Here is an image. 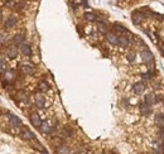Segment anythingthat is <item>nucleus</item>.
Returning a JSON list of instances; mask_svg holds the SVG:
<instances>
[{
	"instance_id": "nucleus-9",
	"label": "nucleus",
	"mask_w": 164,
	"mask_h": 154,
	"mask_svg": "<svg viewBox=\"0 0 164 154\" xmlns=\"http://www.w3.org/2000/svg\"><path fill=\"white\" fill-rule=\"evenodd\" d=\"M15 72L14 71H5L4 72V81H5L6 83H10L13 81H15Z\"/></svg>"
},
{
	"instance_id": "nucleus-6",
	"label": "nucleus",
	"mask_w": 164,
	"mask_h": 154,
	"mask_svg": "<svg viewBox=\"0 0 164 154\" xmlns=\"http://www.w3.org/2000/svg\"><path fill=\"white\" fill-rule=\"evenodd\" d=\"M39 129H40V131L43 133V134H49V133H52L53 128H52V125H50L49 121H42Z\"/></svg>"
},
{
	"instance_id": "nucleus-19",
	"label": "nucleus",
	"mask_w": 164,
	"mask_h": 154,
	"mask_svg": "<svg viewBox=\"0 0 164 154\" xmlns=\"http://www.w3.org/2000/svg\"><path fill=\"white\" fill-rule=\"evenodd\" d=\"M38 88H39V91L40 92H45V91H48L49 90V85H48V82L47 81H40L39 82V85H38Z\"/></svg>"
},
{
	"instance_id": "nucleus-7",
	"label": "nucleus",
	"mask_w": 164,
	"mask_h": 154,
	"mask_svg": "<svg viewBox=\"0 0 164 154\" xmlns=\"http://www.w3.org/2000/svg\"><path fill=\"white\" fill-rule=\"evenodd\" d=\"M20 73H22L23 76H32L33 73H34V68H33L32 66H29V65H23L22 67H20Z\"/></svg>"
},
{
	"instance_id": "nucleus-17",
	"label": "nucleus",
	"mask_w": 164,
	"mask_h": 154,
	"mask_svg": "<svg viewBox=\"0 0 164 154\" xmlns=\"http://www.w3.org/2000/svg\"><path fill=\"white\" fill-rule=\"evenodd\" d=\"M133 90H134V92H135V93L140 95V93H143L145 91V86H144V83H141V82H136L133 86Z\"/></svg>"
},
{
	"instance_id": "nucleus-13",
	"label": "nucleus",
	"mask_w": 164,
	"mask_h": 154,
	"mask_svg": "<svg viewBox=\"0 0 164 154\" xmlns=\"http://www.w3.org/2000/svg\"><path fill=\"white\" fill-rule=\"evenodd\" d=\"M20 52H22L24 56H31L32 49H31V44L27 43V42H23L20 44Z\"/></svg>"
},
{
	"instance_id": "nucleus-14",
	"label": "nucleus",
	"mask_w": 164,
	"mask_h": 154,
	"mask_svg": "<svg viewBox=\"0 0 164 154\" xmlns=\"http://www.w3.org/2000/svg\"><path fill=\"white\" fill-rule=\"evenodd\" d=\"M31 145H32V148H33V149H35V150L40 152V153L45 152V148H44L43 145H42L39 142H38L37 139H33V140H31Z\"/></svg>"
},
{
	"instance_id": "nucleus-15",
	"label": "nucleus",
	"mask_w": 164,
	"mask_h": 154,
	"mask_svg": "<svg viewBox=\"0 0 164 154\" xmlns=\"http://www.w3.org/2000/svg\"><path fill=\"white\" fill-rule=\"evenodd\" d=\"M16 24V18L15 16H9L6 20H5V24H4V28L5 29H11L14 28Z\"/></svg>"
},
{
	"instance_id": "nucleus-29",
	"label": "nucleus",
	"mask_w": 164,
	"mask_h": 154,
	"mask_svg": "<svg viewBox=\"0 0 164 154\" xmlns=\"http://www.w3.org/2000/svg\"><path fill=\"white\" fill-rule=\"evenodd\" d=\"M3 20V15H1V11H0V22Z\"/></svg>"
},
{
	"instance_id": "nucleus-8",
	"label": "nucleus",
	"mask_w": 164,
	"mask_h": 154,
	"mask_svg": "<svg viewBox=\"0 0 164 154\" xmlns=\"http://www.w3.org/2000/svg\"><path fill=\"white\" fill-rule=\"evenodd\" d=\"M31 123H32V125L34 126V128H39L40 126V124H42V120H40V118H39V115H38L37 113H32L31 114Z\"/></svg>"
},
{
	"instance_id": "nucleus-25",
	"label": "nucleus",
	"mask_w": 164,
	"mask_h": 154,
	"mask_svg": "<svg viewBox=\"0 0 164 154\" xmlns=\"http://www.w3.org/2000/svg\"><path fill=\"white\" fill-rule=\"evenodd\" d=\"M155 100H157V99H155V96L153 95V93H149V95L145 96V102H146V104H149V105H153L154 102H157Z\"/></svg>"
},
{
	"instance_id": "nucleus-30",
	"label": "nucleus",
	"mask_w": 164,
	"mask_h": 154,
	"mask_svg": "<svg viewBox=\"0 0 164 154\" xmlns=\"http://www.w3.org/2000/svg\"><path fill=\"white\" fill-rule=\"evenodd\" d=\"M42 154H48V153H47V152H43V153H42Z\"/></svg>"
},
{
	"instance_id": "nucleus-26",
	"label": "nucleus",
	"mask_w": 164,
	"mask_h": 154,
	"mask_svg": "<svg viewBox=\"0 0 164 154\" xmlns=\"http://www.w3.org/2000/svg\"><path fill=\"white\" fill-rule=\"evenodd\" d=\"M126 57H128V61L129 62H134V61H135V58H136V54L131 51V52L128 53V56H126Z\"/></svg>"
},
{
	"instance_id": "nucleus-3",
	"label": "nucleus",
	"mask_w": 164,
	"mask_h": 154,
	"mask_svg": "<svg viewBox=\"0 0 164 154\" xmlns=\"http://www.w3.org/2000/svg\"><path fill=\"white\" fill-rule=\"evenodd\" d=\"M140 57H141V59L144 61L145 63H151L153 62V54H151V52L150 51L146 48V47H144V49L141 51V53H140Z\"/></svg>"
},
{
	"instance_id": "nucleus-22",
	"label": "nucleus",
	"mask_w": 164,
	"mask_h": 154,
	"mask_svg": "<svg viewBox=\"0 0 164 154\" xmlns=\"http://www.w3.org/2000/svg\"><path fill=\"white\" fill-rule=\"evenodd\" d=\"M155 124L160 128L164 126V115L163 114H157V116H155Z\"/></svg>"
},
{
	"instance_id": "nucleus-12",
	"label": "nucleus",
	"mask_w": 164,
	"mask_h": 154,
	"mask_svg": "<svg viewBox=\"0 0 164 154\" xmlns=\"http://www.w3.org/2000/svg\"><path fill=\"white\" fill-rule=\"evenodd\" d=\"M117 44H119L120 47H128L130 44V38L126 37V36H120L117 37Z\"/></svg>"
},
{
	"instance_id": "nucleus-5",
	"label": "nucleus",
	"mask_w": 164,
	"mask_h": 154,
	"mask_svg": "<svg viewBox=\"0 0 164 154\" xmlns=\"http://www.w3.org/2000/svg\"><path fill=\"white\" fill-rule=\"evenodd\" d=\"M34 104L38 109H43L45 106V100L42 93H37V95L34 96Z\"/></svg>"
},
{
	"instance_id": "nucleus-24",
	"label": "nucleus",
	"mask_w": 164,
	"mask_h": 154,
	"mask_svg": "<svg viewBox=\"0 0 164 154\" xmlns=\"http://www.w3.org/2000/svg\"><path fill=\"white\" fill-rule=\"evenodd\" d=\"M97 29H99V32H101V33H105V34L107 33V25L105 24L104 22H99L97 23Z\"/></svg>"
},
{
	"instance_id": "nucleus-21",
	"label": "nucleus",
	"mask_w": 164,
	"mask_h": 154,
	"mask_svg": "<svg viewBox=\"0 0 164 154\" xmlns=\"http://www.w3.org/2000/svg\"><path fill=\"white\" fill-rule=\"evenodd\" d=\"M112 29H114V31H116V32H119V33H121V34H123V36H124L125 33H128V29H126V28H124L123 25L117 24V23L112 25Z\"/></svg>"
},
{
	"instance_id": "nucleus-27",
	"label": "nucleus",
	"mask_w": 164,
	"mask_h": 154,
	"mask_svg": "<svg viewBox=\"0 0 164 154\" xmlns=\"http://www.w3.org/2000/svg\"><path fill=\"white\" fill-rule=\"evenodd\" d=\"M63 135H65V136H70V135H72V131H71L68 128H65V129H63Z\"/></svg>"
},
{
	"instance_id": "nucleus-10",
	"label": "nucleus",
	"mask_w": 164,
	"mask_h": 154,
	"mask_svg": "<svg viewBox=\"0 0 164 154\" xmlns=\"http://www.w3.org/2000/svg\"><path fill=\"white\" fill-rule=\"evenodd\" d=\"M139 109H140V114H141V115H144V116L149 115V114H150V111H151L150 105H149V104H146L145 101H144V102H141L140 106H139Z\"/></svg>"
},
{
	"instance_id": "nucleus-1",
	"label": "nucleus",
	"mask_w": 164,
	"mask_h": 154,
	"mask_svg": "<svg viewBox=\"0 0 164 154\" xmlns=\"http://www.w3.org/2000/svg\"><path fill=\"white\" fill-rule=\"evenodd\" d=\"M8 120H9L10 126L19 134L20 128H22V120H20V119L16 116V115H13V114H9V115H8Z\"/></svg>"
},
{
	"instance_id": "nucleus-16",
	"label": "nucleus",
	"mask_w": 164,
	"mask_h": 154,
	"mask_svg": "<svg viewBox=\"0 0 164 154\" xmlns=\"http://www.w3.org/2000/svg\"><path fill=\"white\" fill-rule=\"evenodd\" d=\"M24 41H25V38H24V36H23V34H16V36H14V37H13V44H14L15 47L20 46V44H22Z\"/></svg>"
},
{
	"instance_id": "nucleus-18",
	"label": "nucleus",
	"mask_w": 164,
	"mask_h": 154,
	"mask_svg": "<svg viewBox=\"0 0 164 154\" xmlns=\"http://www.w3.org/2000/svg\"><path fill=\"white\" fill-rule=\"evenodd\" d=\"M106 41L109 42L110 44H117V36L115 33H106Z\"/></svg>"
},
{
	"instance_id": "nucleus-20",
	"label": "nucleus",
	"mask_w": 164,
	"mask_h": 154,
	"mask_svg": "<svg viewBox=\"0 0 164 154\" xmlns=\"http://www.w3.org/2000/svg\"><path fill=\"white\" fill-rule=\"evenodd\" d=\"M57 154H71V150L66 145H60V147H57Z\"/></svg>"
},
{
	"instance_id": "nucleus-11",
	"label": "nucleus",
	"mask_w": 164,
	"mask_h": 154,
	"mask_svg": "<svg viewBox=\"0 0 164 154\" xmlns=\"http://www.w3.org/2000/svg\"><path fill=\"white\" fill-rule=\"evenodd\" d=\"M6 56L9 58H15L16 57V54H18V49H16V47L14 46V44H11V46H9L6 48Z\"/></svg>"
},
{
	"instance_id": "nucleus-23",
	"label": "nucleus",
	"mask_w": 164,
	"mask_h": 154,
	"mask_svg": "<svg viewBox=\"0 0 164 154\" xmlns=\"http://www.w3.org/2000/svg\"><path fill=\"white\" fill-rule=\"evenodd\" d=\"M85 19L87 22H96V20H97V16H96V14H94V13H86Z\"/></svg>"
},
{
	"instance_id": "nucleus-28",
	"label": "nucleus",
	"mask_w": 164,
	"mask_h": 154,
	"mask_svg": "<svg viewBox=\"0 0 164 154\" xmlns=\"http://www.w3.org/2000/svg\"><path fill=\"white\" fill-rule=\"evenodd\" d=\"M141 77H143L144 80H149V78H150V75H143Z\"/></svg>"
},
{
	"instance_id": "nucleus-2",
	"label": "nucleus",
	"mask_w": 164,
	"mask_h": 154,
	"mask_svg": "<svg viewBox=\"0 0 164 154\" xmlns=\"http://www.w3.org/2000/svg\"><path fill=\"white\" fill-rule=\"evenodd\" d=\"M19 135H20V138H22L23 140H25V142H31V140L35 139L34 133L31 131V130L28 129V128H20Z\"/></svg>"
},
{
	"instance_id": "nucleus-4",
	"label": "nucleus",
	"mask_w": 164,
	"mask_h": 154,
	"mask_svg": "<svg viewBox=\"0 0 164 154\" xmlns=\"http://www.w3.org/2000/svg\"><path fill=\"white\" fill-rule=\"evenodd\" d=\"M131 18H133V23L134 24H139V23H141L143 20H144L145 18V15H144V13H143L141 10H136V11H134L133 13V15H131Z\"/></svg>"
}]
</instances>
